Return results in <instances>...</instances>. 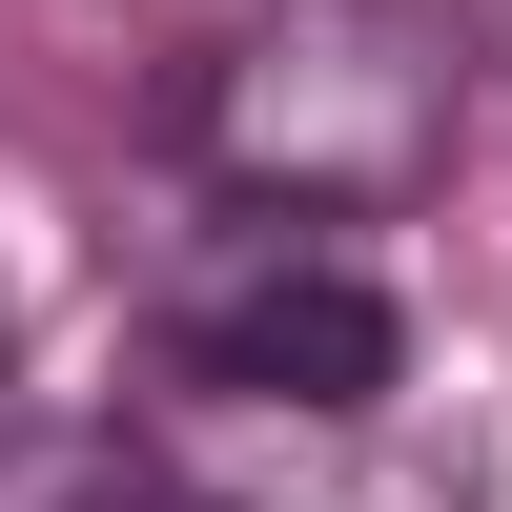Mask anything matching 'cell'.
Returning <instances> with one entry per match:
<instances>
[{
    "mask_svg": "<svg viewBox=\"0 0 512 512\" xmlns=\"http://www.w3.org/2000/svg\"><path fill=\"white\" fill-rule=\"evenodd\" d=\"M451 144H472V21L451 0H267L185 82V164L246 226H390L451 185Z\"/></svg>",
    "mask_w": 512,
    "mask_h": 512,
    "instance_id": "6da1fadb",
    "label": "cell"
},
{
    "mask_svg": "<svg viewBox=\"0 0 512 512\" xmlns=\"http://www.w3.org/2000/svg\"><path fill=\"white\" fill-rule=\"evenodd\" d=\"M164 390L246 410V431H369V410L410 390V308L328 226H246L226 267L164 287Z\"/></svg>",
    "mask_w": 512,
    "mask_h": 512,
    "instance_id": "7a4b0ae2",
    "label": "cell"
}]
</instances>
